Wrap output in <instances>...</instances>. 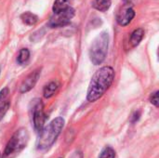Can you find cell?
Segmentation results:
<instances>
[{"label": "cell", "mask_w": 159, "mask_h": 158, "mask_svg": "<svg viewBox=\"0 0 159 158\" xmlns=\"http://www.w3.org/2000/svg\"><path fill=\"white\" fill-rule=\"evenodd\" d=\"M150 102L152 104H154L156 107H158L159 104V98H158V91H156L155 93H153L150 97Z\"/></svg>", "instance_id": "cell-17"}, {"label": "cell", "mask_w": 159, "mask_h": 158, "mask_svg": "<svg viewBox=\"0 0 159 158\" xmlns=\"http://www.w3.org/2000/svg\"><path fill=\"white\" fill-rule=\"evenodd\" d=\"M7 98H8V88H5L0 91V112L6 108L7 104Z\"/></svg>", "instance_id": "cell-14"}, {"label": "cell", "mask_w": 159, "mask_h": 158, "mask_svg": "<svg viewBox=\"0 0 159 158\" xmlns=\"http://www.w3.org/2000/svg\"><path fill=\"white\" fill-rule=\"evenodd\" d=\"M59 87H60V84L57 81H52L49 84H48L44 88V97L47 99L51 98L53 95H55V93L59 89Z\"/></svg>", "instance_id": "cell-9"}, {"label": "cell", "mask_w": 159, "mask_h": 158, "mask_svg": "<svg viewBox=\"0 0 159 158\" xmlns=\"http://www.w3.org/2000/svg\"><path fill=\"white\" fill-rule=\"evenodd\" d=\"M75 16V9L71 7L69 8H66L64 10L59 11V12H53V15L50 18L49 20V26L55 28V27H62L66 24H68L73 17Z\"/></svg>", "instance_id": "cell-6"}, {"label": "cell", "mask_w": 159, "mask_h": 158, "mask_svg": "<svg viewBox=\"0 0 159 158\" xmlns=\"http://www.w3.org/2000/svg\"><path fill=\"white\" fill-rule=\"evenodd\" d=\"M33 102V124L34 129L37 133H40L43 128L45 127L46 115L44 113V107L41 100H34Z\"/></svg>", "instance_id": "cell-5"}, {"label": "cell", "mask_w": 159, "mask_h": 158, "mask_svg": "<svg viewBox=\"0 0 159 158\" xmlns=\"http://www.w3.org/2000/svg\"><path fill=\"white\" fill-rule=\"evenodd\" d=\"M74 0H56L53 5V12H59L72 7Z\"/></svg>", "instance_id": "cell-10"}, {"label": "cell", "mask_w": 159, "mask_h": 158, "mask_svg": "<svg viewBox=\"0 0 159 158\" xmlns=\"http://www.w3.org/2000/svg\"><path fill=\"white\" fill-rule=\"evenodd\" d=\"M137 0H124V3L126 4V5H132V4H134L135 2H136Z\"/></svg>", "instance_id": "cell-19"}, {"label": "cell", "mask_w": 159, "mask_h": 158, "mask_svg": "<svg viewBox=\"0 0 159 158\" xmlns=\"http://www.w3.org/2000/svg\"><path fill=\"white\" fill-rule=\"evenodd\" d=\"M112 4V0H93L92 6L99 11L105 12L107 11Z\"/></svg>", "instance_id": "cell-11"}, {"label": "cell", "mask_w": 159, "mask_h": 158, "mask_svg": "<svg viewBox=\"0 0 159 158\" xmlns=\"http://www.w3.org/2000/svg\"><path fill=\"white\" fill-rule=\"evenodd\" d=\"M109 35L106 32L101 33L92 42L89 48V58L93 64L99 65L103 62L107 55Z\"/></svg>", "instance_id": "cell-3"}, {"label": "cell", "mask_w": 159, "mask_h": 158, "mask_svg": "<svg viewBox=\"0 0 159 158\" xmlns=\"http://www.w3.org/2000/svg\"><path fill=\"white\" fill-rule=\"evenodd\" d=\"M134 16H135L134 9L129 5L125 4L117 13L116 20L118 24H120L121 26H126L132 20Z\"/></svg>", "instance_id": "cell-7"}, {"label": "cell", "mask_w": 159, "mask_h": 158, "mask_svg": "<svg viewBox=\"0 0 159 158\" xmlns=\"http://www.w3.org/2000/svg\"><path fill=\"white\" fill-rule=\"evenodd\" d=\"M143 35H144L143 29H142V28L136 29L131 34V36H130V44H131V46L132 47H137L140 44V42L142 41Z\"/></svg>", "instance_id": "cell-12"}, {"label": "cell", "mask_w": 159, "mask_h": 158, "mask_svg": "<svg viewBox=\"0 0 159 158\" xmlns=\"http://www.w3.org/2000/svg\"><path fill=\"white\" fill-rule=\"evenodd\" d=\"M70 158H83V155L80 151H75Z\"/></svg>", "instance_id": "cell-18"}, {"label": "cell", "mask_w": 159, "mask_h": 158, "mask_svg": "<svg viewBox=\"0 0 159 158\" xmlns=\"http://www.w3.org/2000/svg\"><path fill=\"white\" fill-rule=\"evenodd\" d=\"M115 79V71L110 66L102 67L98 70L89 83L87 99L89 102H93L101 99L106 90L110 88Z\"/></svg>", "instance_id": "cell-1"}, {"label": "cell", "mask_w": 159, "mask_h": 158, "mask_svg": "<svg viewBox=\"0 0 159 158\" xmlns=\"http://www.w3.org/2000/svg\"><path fill=\"white\" fill-rule=\"evenodd\" d=\"M28 140L29 134L27 129L23 128L19 129L8 141L3 155V158H9L20 153L26 146Z\"/></svg>", "instance_id": "cell-4"}, {"label": "cell", "mask_w": 159, "mask_h": 158, "mask_svg": "<svg viewBox=\"0 0 159 158\" xmlns=\"http://www.w3.org/2000/svg\"><path fill=\"white\" fill-rule=\"evenodd\" d=\"M63 127L64 119L62 117H57L53 119L48 126L44 127L41 132L39 133L37 148L40 150H44L50 147L57 140Z\"/></svg>", "instance_id": "cell-2"}, {"label": "cell", "mask_w": 159, "mask_h": 158, "mask_svg": "<svg viewBox=\"0 0 159 158\" xmlns=\"http://www.w3.org/2000/svg\"><path fill=\"white\" fill-rule=\"evenodd\" d=\"M29 58H30V52H29V50L27 48H22L19 52L17 61H18V62L20 64H23V63H25V62L28 61Z\"/></svg>", "instance_id": "cell-15"}, {"label": "cell", "mask_w": 159, "mask_h": 158, "mask_svg": "<svg viewBox=\"0 0 159 158\" xmlns=\"http://www.w3.org/2000/svg\"><path fill=\"white\" fill-rule=\"evenodd\" d=\"M99 158H116V152L113 148L107 146L102 151Z\"/></svg>", "instance_id": "cell-16"}, {"label": "cell", "mask_w": 159, "mask_h": 158, "mask_svg": "<svg viewBox=\"0 0 159 158\" xmlns=\"http://www.w3.org/2000/svg\"><path fill=\"white\" fill-rule=\"evenodd\" d=\"M40 76V72L39 71H34L32 72L21 83L20 90L21 93H25L30 91L36 84V82L38 81V78Z\"/></svg>", "instance_id": "cell-8"}, {"label": "cell", "mask_w": 159, "mask_h": 158, "mask_svg": "<svg viewBox=\"0 0 159 158\" xmlns=\"http://www.w3.org/2000/svg\"><path fill=\"white\" fill-rule=\"evenodd\" d=\"M20 19L27 25H34L38 21V17L32 12H24L21 14Z\"/></svg>", "instance_id": "cell-13"}]
</instances>
